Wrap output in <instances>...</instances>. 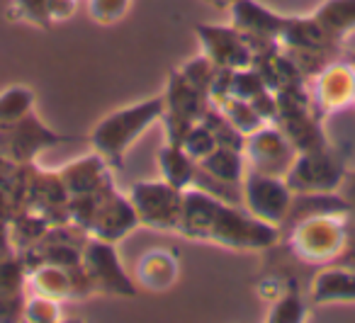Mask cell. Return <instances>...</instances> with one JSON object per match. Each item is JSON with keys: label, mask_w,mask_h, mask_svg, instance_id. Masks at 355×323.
Segmentation results:
<instances>
[{"label": "cell", "mask_w": 355, "mask_h": 323, "mask_svg": "<svg viewBox=\"0 0 355 323\" xmlns=\"http://www.w3.org/2000/svg\"><path fill=\"white\" fill-rule=\"evenodd\" d=\"M178 229L236 248H266L277 241V231L268 221L248 219L232 207H224L209 192H188L183 197Z\"/></svg>", "instance_id": "1"}, {"label": "cell", "mask_w": 355, "mask_h": 323, "mask_svg": "<svg viewBox=\"0 0 355 323\" xmlns=\"http://www.w3.org/2000/svg\"><path fill=\"white\" fill-rule=\"evenodd\" d=\"M163 112V100L153 98L148 103L134 105L122 112L110 114L105 122H100V127L93 132V143L100 151V156L107 158L112 163L122 166V153L127 151V146H132V141Z\"/></svg>", "instance_id": "2"}, {"label": "cell", "mask_w": 355, "mask_h": 323, "mask_svg": "<svg viewBox=\"0 0 355 323\" xmlns=\"http://www.w3.org/2000/svg\"><path fill=\"white\" fill-rule=\"evenodd\" d=\"M343 177V166L336 156L324 148L306 151L300 161L292 163L287 171V187L295 192H331Z\"/></svg>", "instance_id": "3"}, {"label": "cell", "mask_w": 355, "mask_h": 323, "mask_svg": "<svg viewBox=\"0 0 355 323\" xmlns=\"http://www.w3.org/2000/svg\"><path fill=\"white\" fill-rule=\"evenodd\" d=\"M132 204L137 211L139 221L158 229H178L180 219V207L183 197L173 185H134L132 190Z\"/></svg>", "instance_id": "4"}, {"label": "cell", "mask_w": 355, "mask_h": 323, "mask_svg": "<svg viewBox=\"0 0 355 323\" xmlns=\"http://www.w3.org/2000/svg\"><path fill=\"white\" fill-rule=\"evenodd\" d=\"M343 243V229L336 224L334 216H306L292 234V250L314 263L336 258Z\"/></svg>", "instance_id": "5"}, {"label": "cell", "mask_w": 355, "mask_h": 323, "mask_svg": "<svg viewBox=\"0 0 355 323\" xmlns=\"http://www.w3.org/2000/svg\"><path fill=\"white\" fill-rule=\"evenodd\" d=\"M246 200L261 221H280L290 209V187L256 171L246 180Z\"/></svg>", "instance_id": "6"}, {"label": "cell", "mask_w": 355, "mask_h": 323, "mask_svg": "<svg viewBox=\"0 0 355 323\" xmlns=\"http://www.w3.org/2000/svg\"><path fill=\"white\" fill-rule=\"evenodd\" d=\"M248 156H251L253 166L263 175H277L285 173L295 163V153H292L290 139H285L275 129H266L258 132L256 137L248 141Z\"/></svg>", "instance_id": "7"}, {"label": "cell", "mask_w": 355, "mask_h": 323, "mask_svg": "<svg viewBox=\"0 0 355 323\" xmlns=\"http://www.w3.org/2000/svg\"><path fill=\"white\" fill-rule=\"evenodd\" d=\"M85 274H88L90 284H95L103 292L114 294H132L134 287L127 282L122 268L114 260V253L110 245L105 243H90L85 250Z\"/></svg>", "instance_id": "8"}, {"label": "cell", "mask_w": 355, "mask_h": 323, "mask_svg": "<svg viewBox=\"0 0 355 323\" xmlns=\"http://www.w3.org/2000/svg\"><path fill=\"white\" fill-rule=\"evenodd\" d=\"M200 37L205 40L207 54L212 56L214 66L219 69H246L251 66V49L234 30H214V27H198Z\"/></svg>", "instance_id": "9"}, {"label": "cell", "mask_w": 355, "mask_h": 323, "mask_svg": "<svg viewBox=\"0 0 355 323\" xmlns=\"http://www.w3.org/2000/svg\"><path fill=\"white\" fill-rule=\"evenodd\" d=\"M137 221H139V216H137V211H134V204L122 202V197L107 195L103 204L95 207L90 226H93V231L103 241H114L122 234H127Z\"/></svg>", "instance_id": "10"}, {"label": "cell", "mask_w": 355, "mask_h": 323, "mask_svg": "<svg viewBox=\"0 0 355 323\" xmlns=\"http://www.w3.org/2000/svg\"><path fill=\"white\" fill-rule=\"evenodd\" d=\"M6 129H10V139H12V161L25 163L35 156L40 148L51 146V143L66 141V137H56L51 134L46 127H42L37 119L32 117H22L12 124H3Z\"/></svg>", "instance_id": "11"}, {"label": "cell", "mask_w": 355, "mask_h": 323, "mask_svg": "<svg viewBox=\"0 0 355 323\" xmlns=\"http://www.w3.org/2000/svg\"><path fill=\"white\" fill-rule=\"evenodd\" d=\"M234 25L253 37H280L285 20H277L261 6L251 0H236L234 3Z\"/></svg>", "instance_id": "12"}, {"label": "cell", "mask_w": 355, "mask_h": 323, "mask_svg": "<svg viewBox=\"0 0 355 323\" xmlns=\"http://www.w3.org/2000/svg\"><path fill=\"white\" fill-rule=\"evenodd\" d=\"M314 304L355 302V272L348 270H326L311 284Z\"/></svg>", "instance_id": "13"}, {"label": "cell", "mask_w": 355, "mask_h": 323, "mask_svg": "<svg viewBox=\"0 0 355 323\" xmlns=\"http://www.w3.org/2000/svg\"><path fill=\"white\" fill-rule=\"evenodd\" d=\"M355 95V73L345 66H331L319 80V103L326 110H338Z\"/></svg>", "instance_id": "14"}, {"label": "cell", "mask_w": 355, "mask_h": 323, "mask_svg": "<svg viewBox=\"0 0 355 323\" xmlns=\"http://www.w3.org/2000/svg\"><path fill=\"white\" fill-rule=\"evenodd\" d=\"M178 277V265L175 258L166 250H153V253L144 255V260L139 263V282L144 287L153 289H168Z\"/></svg>", "instance_id": "15"}, {"label": "cell", "mask_w": 355, "mask_h": 323, "mask_svg": "<svg viewBox=\"0 0 355 323\" xmlns=\"http://www.w3.org/2000/svg\"><path fill=\"white\" fill-rule=\"evenodd\" d=\"M316 22L329 37H340L355 27V0H329L316 15Z\"/></svg>", "instance_id": "16"}, {"label": "cell", "mask_w": 355, "mask_h": 323, "mask_svg": "<svg viewBox=\"0 0 355 323\" xmlns=\"http://www.w3.org/2000/svg\"><path fill=\"white\" fill-rule=\"evenodd\" d=\"M161 166H163V173H166L168 185L178 187V190L185 187L188 182H193L195 173H198V168L193 166V158L180 146H173V143L161 151Z\"/></svg>", "instance_id": "17"}, {"label": "cell", "mask_w": 355, "mask_h": 323, "mask_svg": "<svg viewBox=\"0 0 355 323\" xmlns=\"http://www.w3.org/2000/svg\"><path fill=\"white\" fill-rule=\"evenodd\" d=\"M200 171L209 173L217 180L239 182V177H241V156H239L236 148L217 146L209 156H205L200 161Z\"/></svg>", "instance_id": "18"}, {"label": "cell", "mask_w": 355, "mask_h": 323, "mask_svg": "<svg viewBox=\"0 0 355 323\" xmlns=\"http://www.w3.org/2000/svg\"><path fill=\"white\" fill-rule=\"evenodd\" d=\"M32 107V93L27 88H12L0 98V124H12L27 117Z\"/></svg>", "instance_id": "19"}, {"label": "cell", "mask_w": 355, "mask_h": 323, "mask_svg": "<svg viewBox=\"0 0 355 323\" xmlns=\"http://www.w3.org/2000/svg\"><path fill=\"white\" fill-rule=\"evenodd\" d=\"M272 321H300L302 318V302L297 299V294L287 292L282 297H277V304L270 313Z\"/></svg>", "instance_id": "20"}, {"label": "cell", "mask_w": 355, "mask_h": 323, "mask_svg": "<svg viewBox=\"0 0 355 323\" xmlns=\"http://www.w3.org/2000/svg\"><path fill=\"white\" fill-rule=\"evenodd\" d=\"M51 3L54 0H20V10H22V17H30L35 22H49V12H51Z\"/></svg>", "instance_id": "21"}, {"label": "cell", "mask_w": 355, "mask_h": 323, "mask_svg": "<svg viewBox=\"0 0 355 323\" xmlns=\"http://www.w3.org/2000/svg\"><path fill=\"white\" fill-rule=\"evenodd\" d=\"M124 0H93V12L98 20H114L117 15H122Z\"/></svg>", "instance_id": "22"}, {"label": "cell", "mask_w": 355, "mask_h": 323, "mask_svg": "<svg viewBox=\"0 0 355 323\" xmlns=\"http://www.w3.org/2000/svg\"><path fill=\"white\" fill-rule=\"evenodd\" d=\"M345 204H348V211H350V214H355V175L350 177V185H348V202H345Z\"/></svg>", "instance_id": "23"}, {"label": "cell", "mask_w": 355, "mask_h": 323, "mask_svg": "<svg viewBox=\"0 0 355 323\" xmlns=\"http://www.w3.org/2000/svg\"><path fill=\"white\" fill-rule=\"evenodd\" d=\"M234 3H236V0H234Z\"/></svg>", "instance_id": "24"}]
</instances>
